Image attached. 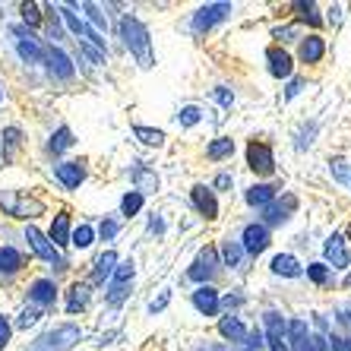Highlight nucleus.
<instances>
[{"instance_id": "nucleus-8", "label": "nucleus", "mask_w": 351, "mask_h": 351, "mask_svg": "<svg viewBox=\"0 0 351 351\" xmlns=\"http://www.w3.org/2000/svg\"><path fill=\"white\" fill-rule=\"evenodd\" d=\"M133 276H136V263H133V260L117 263L114 276H111V291H108V304H114V307H117V304L127 298V285L133 282Z\"/></svg>"}, {"instance_id": "nucleus-4", "label": "nucleus", "mask_w": 351, "mask_h": 351, "mask_svg": "<svg viewBox=\"0 0 351 351\" xmlns=\"http://www.w3.org/2000/svg\"><path fill=\"white\" fill-rule=\"evenodd\" d=\"M25 241H29V247H32V254H35V256H41L45 263H54L58 269H66V260L60 256V250H58L54 244H51L48 234H41V231L35 228V225H29V228H25Z\"/></svg>"}, {"instance_id": "nucleus-16", "label": "nucleus", "mask_w": 351, "mask_h": 351, "mask_svg": "<svg viewBox=\"0 0 351 351\" xmlns=\"http://www.w3.org/2000/svg\"><path fill=\"white\" fill-rule=\"evenodd\" d=\"M190 301H193V307L203 313V317H215V313H219V307H221V298H219V291H215L213 285H199L193 291V298H190Z\"/></svg>"}, {"instance_id": "nucleus-44", "label": "nucleus", "mask_w": 351, "mask_h": 351, "mask_svg": "<svg viewBox=\"0 0 351 351\" xmlns=\"http://www.w3.org/2000/svg\"><path fill=\"white\" fill-rule=\"evenodd\" d=\"M117 231H121V225H117L114 219H105L101 225H98V234L105 237V241H111V237H117Z\"/></svg>"}, {"instance_id": "nucleus-2", "label": "nucleus", "mask_w": 351, "mask_h": 351, "mask_svg": "<svg viewBox=\"0 0 351 351\" xmlns=\"http://www.w3.org/2000/svg\"><path fill=\"white\" fill-rule=\"evenodd\" d=\"M76 342H82V329L73 323H64V326L51 329L32 345V351H70Z\"/></svg>"}, {"instance_id": "nucleus-34", "label": "nucleus", "mask_w": 351, "mask_h": 351, "mask_svg": "<svg viewBox=\"0 0 351 351\" xmlns=\"http://www.w3.org/2000/svg\"><path fill=\"white\" fill-rule=\"evenodd\" d=\"M307 278H311L313 285H329L332 282V269H329L326 263H307Z\"/></svg>"}, {"instance_id": "nucleus-12", "label": "nucleus", "mask_w": 351, "mask_h": 351, "mask_svg": "<svg viewBox=\"0 0 351 351\" xmlns=\"http://www.w3.org/2000/svg\"><path fill=\"white\" fill-rule=\"evenodd\" d=\"M266 345H269L272 351H288V345H285V339H288V323L282 317H278L276 311H269L266 313Z\"/></svg>"}, {"instance_id": "nucleus-55", "label": "nucleus", "mask_w": 351, "mask_h": 351, "mask_svg": "<svg viewBox=\"0 0 351 351\" xmlns=\"http://www.w3.org/2000/svg\"><path fill=\"white\" fill-rule=\"evenodd\" d=\"M0 98H3V92H0Z\"/></svg>"}, {"instance_id": "nucleus-30", "label": "nucleus", "mask_w": 351, "mask_h": 351, "mask_svg": "<svg viewBox=\"0 0 351 351\" xmlns=\"http://www.w3.org/2000/svg\"><path fill=\"white\" fill-rule=\"evenodd\" d=\"M133 136L143 143V146H165V130H158V127H143V123H136L133 127Z\"/></svg>"}, {"instance_id": "nucleus-47", "label": "nucleus", "mask_w": 351, "mask_h": 351, "mask_svg": "<svg viewBox=\"0 0 351 351\" xmlns=\"http://www.w3.org/2000/svg\"><path fill=\"white\" fill-rule=\"evenodd\" d=\"M304 86H307V82H304V80H291V82H288V89H285V98H288V101H291V98H298V95H301V92H304Z\"/></svg>"}, {"instance_id": "nucleus-19", "label": "nucleus", "mask_w": 351, "mask_h": 351, "mask_svg": "<svg viewBox=\"0 0 351 351\" xmlns=\"http://www.w3.org/2000/svg\"><path fill=\"white\" fill-rule=\"evenodd\" d=\"M29 301L35 307H51V304L58 301V285L51 278H35L32 285H29Z\"/></svg>"}, {"instance_id": "nucleus-46", "label": "nucleus", "mask_w": 351, "mask_h": 351, "mask_svg": "<svg viewBox=\"0 0 351 351\" xmlns=\"http://www.w3.org/2000/svg\"><path fill=\"white\" fill-rule=\"evenodd\" d=\"M294 35H298V25H282V29H276V32H272V38H278V41H294Z\"/></svg>"}, {"instance_id": "nucleus-45", "label": "nucleus", "mask_w": 351, "mask_h": 351, "mask_svg": "<svg viewBox=\"0 0 351 351\" xmlns=\"http://www.w3.org/2000/svg\"><path fill=\"white\" fill-rule=\"evenodd\" d=\"M10 335H13V326H10V319L3 317V313H0V348H7Z\"/></svg>"}, {"instance_id": "nucleus-42", "label": "nucleus", "mask_w": 351, "mask_h": 351, "mask_svg": "<svg viewBox=\"0 0 351 351\" xmlns=\"http://www.w3.org/2000/svg\"><path fill=\"white\" fill-rule=\"evenodd\" d=\"M213 98L219 101L221 108H231V105H234V92H231L228 86H215V89H213Z\"/></svg>"}, {"instance_id": "nucleus-54", "label": "nucleus", "mask_w": 351, "mask_h": 351, "mask_svg": "<svg viewBox=\"0 0 351 351\" xmlns=\"http://www.w3.org/2000/svg\"><path fill=\"white\" fill-rule=\"evenodd\" d=\"M345 241H348V244H351V228H348V237H345Z\"/></svg>"}, {"instance_id": "nucleus-14", "label": "nucleus", "mask_w": 351, "mask_h": 351, "mask_svg": "<svg viewBox=\"0 0 351 351\" xmlns=\"http://www.w3.org/2000/svg\"><path fill=\"white\" fill-rule=\"evenodd\" d=\"M45 64H48V70L58 76V80H73V73H76L73 60L66 58L60 48H54V45H51V48H45Z\"/></svg>"}, {"instance_id": "nucleus-37", "label": "nucleus", "mask_w": 351, "mask_h": 351, "mask_svg": "<svg viewBox=\"0 0 351 351\" xmlns=\"http://www.w3.org/2000/svg\"><path fill=\"white\" fill-rule=\"evenodd\" d=\"M80 51L86 54V58L92 60V64H108V54H105V48H98V45H92V41H80Z\"/></svg>"}, {"instance_id": "nucleus-6", "label": "nucleus", "mask_w": 351, "mask_h": 351, "mask_svg": "<svg viewBox=\"0 0 351 351\" xmlns=\"http://www.w3.org/2000/svg\"><path fill=\"white\" fill-rule=\"evenodd\" d=\"M231 13H234V7H231V3H206V7H199V10L193 13V32H196V35L209 32L215 23L228 19Z\"/></svg>"}, {"instance_id": "nucleus-26", "label": "nucleus", "mask_w": 351, "mask_h": 351, "mask_svg": "<svg viewBox=\"0 0 351 351\" xmlns=\"http://www.w3.org/2000/svg\"><path fill=\"white\" fill-rule=\"evenodd\" d=\"M23 266H25V260L16 247H0V276H7V278L16 276Z\"/></svg>"}, {"instance_id": "nucleus-29", "label": "nucleus", "mask_w": 351, "mask_h": 351, "mask_svg": "<svg viewBox=\"0 0 351 351\" xmlns=\"http://www.w3.org/2000/svg\"><path fill=\"white\" fill-rule=\"evenodd\" d=\"M294 206H298L294 196H285V206L269 203L266 206V225H282V221H288V209H294Z\"/></svg>"}, {"instance_id": "nucleus-31", "label": "nucleus", "mask_w": 351, "mask_h": 351, "mask_svg": "<svg viewBox=\"0 0 351 351\" xmlns=\"http://www.w3.org/2000/svg\"><path fill=\"white\" fill-rule=\"evenodd\" d=\"M221 260H225L228 269H241V263H244V250H241V244L225 241V244H221Z\"/></svg>"}, {"instance_id": "nucleus-20", "label": "nucleus", "mask_w": 351, "mask_h": 351, "mask_svg": "<svg viewBox=\"0 0 351 351\" xmlns=\"http://www.w3.org/2000/svg\"><path fill=\"white\" fill-rule=\"evenodd\" d=\"M92 301V288L89 282H73L70 285V291H66V313H80L86 311Z\"/></svg>"}, {"instance_id": "nucleus-17", "label": "nucleus", "mask_w": 351, "mask_h": 351, "mask_svg": "<svg viewBox=\"0 0 351 351\" xmlns=\"http://www.w3.org/2000/svg\"><path fill=\"white\" fill-rule=\"evenodd\" d=\"M190 196H193V206L199 209V215H206L209 221L219 219V203H215L213 187H206V184H196V187L190 190Z\"/></svg>"}, {"instance_id": "nucleus-50", "label": "nucleus", "mask_w": 351, "mask_h": 351, "mask_svg": "<svg viewBox=\"0 0 351 351\" xmlns=\"http://www.w3.org/2000/svg\"><path fill=\"white\" fill-rule=\"evenodd\" d=\"M231 184H234V178H231V174H219V178H215V184H213V187H215V190H228Z\"/></svg>"}, {"instance_id": "nucleus-38", "label": "nucleus", "mask_w": 351, "mask_h": 351, "mask_svg": "<svg viewBox=\"0 0 351 351\" xmlns=\"http://www.w3.org/2000/svg\"><path fill=\"white\" fill-rule=\"evenodd\" d=\"M19 10H23V23L25 25H29V29H35V25H41V13H38V3H23V7H19Z\"/></svg>"}, {"instance_id": "nucleus-33", "label": "nucleus", "mask_w": 351, "mask_h": 351, "mask_svg": "<svg viewBox=\"0 0 351 351\" xmlns=\"http://www.w3.org/2000/svg\"><path fill=\"white\" fill-rule=\"evenodd\" d=\"M143 203H146V196L136 193V190H130V193H123L121 199V215H127V219H133V215L143 209Z\"/></svg>"}, {"instance_id": "nucleus-39", "label": "nucleus", "mask_w": 351, "mask_h": 351, "mask_svg": "<svg viewBox=\"0 0 351 351\" xmlns=\"http://www.w3.org/2000/svg\"><path fill=\"white\" fill-rule=\"evenodd\" d=\"M38 319H41V307H25V311L19 313L16 326H19V329H29V326H35Z\"/></svg>"}, {"instance_id": "nucleus-21", "label": "nucleus", "mask_w": 351, "mask_h": 351, "mask_svg": "<svg viewBox=\"0 0 351 351\" xmlns=\"http://www.w3.org/2000/svg\"><path fill=\"white\" fill-rule=\"evenodd\" d=\"M133 184H136V193H158V187H162V178H158L152 168H146V165H136L133 168Z\"/></svg>"}, {"instance_id": "nucleus-13", "label": "nucleus", "mask_w": 351, "mask_h": 351, "mask_svg": "<svg viewBox=\"0 0 351 351\" xmlns=\"http://www.w3.org/2000/svg\"><path fill=\"white\" fill-rule=\"evenodd\" d=\"M266 66H269V73L276 76V80H288V76L294 73V60H291V54H288L285 48H278V45L266 48Z\"/></svg>"}, {"instance_id": "nucleus-49", "label": "nucleus", "mask_w": 351, "mask_h": 351, "mask_svg": "<svg viewBox=\"0 0 351 351\" xmlns=\"http://www.w3.org/2000/svg\"><path fill=\"white\" fill-rule=\"evenodd\" d=\"M244 342H247V348H263V345H266V342H263V332H260V329H254V332H247Z\"/></svg>"}, {"instance_id": "nucleus-51", "label": "nucleus", "mask_w": 351, "mask_h": 351, "mask_svg": "<svg viewBox=\"0 0 351 351\" xmlns=\"http://www.w3.org/2000/svg\"><path fill=\"white\" fill-rule=\"evenodd\" d=\"M342 19V3H335L332 10H329V23H339Z\"/></svg>"}, {"instance_id": "nucleus-35", "label": "nucleus", "mask_w": 351, "mask_h": 351, "mask_svg": "<svg viewBox=\"0 0 351 351\" xmlns=\"http://www.w3.org/2000/svg\"><path fill=\"white\" fill-rule=\"evenodd\" d=\"M92 241H95V228H92V225H76L73 234H70V244L80 247V250L92 247Z\"/></svg>"}, {"instance_id": "nucleus-9", "label": "nucleus", "mask_w": 351, "mask_h": 351, "mask_svg": "<svg viewBox=\"0 0 351 351\" xmlns=\"http://www.w3.org/2000/svg\"><path fill=\"white\" fill-rule=\"evenodd\" d=\"M241 250L250 256H260L269 250V228L266 225H256V221H250L244 228V234H241Z\"/></svg>"}, {"instance_id": "nucleus-41", "label": "nucleus", "mask_w": 351, "mask_h": 351, "mask_svg": "<svg viewBox=\"0 0 351 351\" xmlns=\"http://www.w3.org/2000/svg\"><path fill=\"white\" fill-rule=\"evenodd\" d=\"M294 10L301 13L304 23H311V25H319V23H323V19L317 16V3H294Z\"/></svg>"}, {"instance_id": "nucleus-22", "label": "nucleus", "mask_w": 351, "mask_h": 351, "mask_svg": "<svg viewBox=\"0 0 351 351\" xmlns=\"http://www.w3.org/2000/svg\"><path fill=\"white\" fill-rule=\"evenodd\" d=\"M269 269H272V276L298 278L304 272V266L298 263V256H291V254H276L272 256V263H269Z\"/></svg>"}, {"instance_id": "nucleus-52", "label": "nucleus", "mask_w": 351, "mask_h": 351, "mask_svg": "<svg viewBox=\"0 0 351 351\" xmlns=\"http://www.w3.org/2000/svg\"><path fill=\"white\" fill-rule=\"evenodd\" d=\"M149 228L156 231V234H162V231H165V221L162 219H152V221H149Z\"/></svg>"}, {"instance_id": "nucleus-5", "label": "nucleus", "mask_w": 351, "mask_h": 351, "mask_svg": "<svg viewBox=\"0 0 351 351\" xmlns=\"http://www.w3.org/2000/svg\"><path fill=\"white\" fill-rule=\"evenodd\" d=\"M0 206H3L13 219H35V215L45 213V203H41V199L19 196V193H0Z\"/></svg>"}, {"instance_id": "nucleus-24", "label": "nucleus", "mask_w": 351, "mask_h": 351, "mask_svg": "<svg viewBox=\"0 0 351 351\" xmlns=\"http://www.w3.org/2000/svg\"><path fill=\"white\" fill-rule=\"evenodd\" d=\"M114 269H117V254L114 250H105V254L95 260V266H92V282H108V278L114 276Z\"/></svg>"}, {"instance_id": "nucleus-23", "label": "nucleus", "mask_w": 351, "mask_h": 351, "mask_svg": "<svg viewBox=\"0 0 351 351\" xmlns=\"http://www.w3.org/2000/svg\"><path fill=\"white\" fill-rule=\"evenodd\" d=\"M70 234H73V228H70V213H58L54 215V225H51L48 241L60 250V247L70 244Z\"/></svg>"}, {"instance_id": "nucleus-32", "label": "nucleus", "mask_w": 351, "mask_h": 351, "mask_svg": "<svg viewBox=\"0 0 351 351\" xmlns=\"http://www.w3.org/2000/svg\"><path fill=\"white\" fill-rule=\"evenodd\" d=\"M73 143H76L73 130H70V127H58V130H54V136H51V143H48V149H51V152H66Z\"/></svg>"}, {"instance_id": "nucleus-36", "label": "nucleus", "mask_w": 351, "mask_h": 351, "mask_svg": "<svg viewBox=\"0 0 351 351\" xmlns=\"http://www.w3.org/2000/svg\"><path fill=\"white\" fill-rule=\"evenodd\" d=\"M199 121H203V108H199V105H184L178 111V123H180V127H196Z\"/></svg>"}, {"instance_id": "nucleus-15", "label": "nucleus", "mask_w": 351, "mask_h": 351, "mask_svg": "<svg viewBox=\"0 0 351 351\" xmlns=\"http://www.w3.org/2000/svg\"><path fill=\"white\" fill-rule=\"evenodd\" d=\"M54 178H58L66 190H80V184L86 180V162H60V165H54Z\"/></svg>"}, {"instance_id": "nucleus-43", "label": "nucleus", "mask_w": 351, "mask_h": 351, "mask_svg": "<svg viewBox=\"0 0 351 351\" xmlns=\"http://www.w3.org/2000/svg\"><path fill=\"white\" fill-rule=\"evenodd\" d=\"M168 301H171V288H165V291L158 294V298H152V301H149V313L165 311V307H168Z\"/></svg>"}, {"instance_id": "nucleus-1", "label": "nucleus", "mask_w": 351, "mask_h": 351, "mask_svg": "<svg viewBox=\"0 0 351 351\" xmlns=\"http://www.w3.org/2000/svg\"><path fill=\"white\" fill-rule=\"evenodd\" d=\"M121 38L123 45L130 48V54L139 60V66H152L156 64V54H152V38H149V29L139 23L136 16H123L121 19Z\"/></svg>"}, {"instance_id": "nucleus-27", "label": "nucleus", "mask_w": 351, "mask_h": 351, "mask_svg": "<svg viewBox=\"0 0 351 351\" xmlns=\"http://www.w3.org/2000/svg\"><path fill=\"white\" fill-rule=\"evenodd\" d=\"M234 156V139L231 136H219L206 146V158L209 162H221V158H231Z\"/></svg>"}, {"instance_id": "nucleus-53", "label": "nucleus", "mask_w": 351, "mask_h": 351, "mask_svg": "<svg viewBox=\"0 0 351 351\" xmlns=\"http://www.w3.org/2000/svg\"><path fill=\"white\" fill-rule=\"evenodd\" d=\"M345 285H348V288H351V272H348V276H345Z\"/></svg>"}, {"instance_id": "nucleus-25", "label": "nucleus", "mask_w": 351, "mask_h": 351, "mask_svg": "<svg viewBox=\"0 0 351 351\" xmlns=\"http://www.w3.org/2000/svg\"><path fill=\"white\" fill-rule=\"evenodd\" d=\"M219 332H221V339H228V342H244L250 329H247L244 323L231 313V317H221L219 319Z\"/></svg>"}, {"instance_id": "nucleus-48", "label": "nucleus", "mask_w": 351, "mask_h": 351, "mask_svg": "<svg viewBox=\"0 0 351 351\" xmlns=\"http://www.w3.org/2000/svg\"><path fill=\"white\" fill-rule=\"evenodd\" d=\"M329 165H332L335 178H339V180H348V162H345V158H335V162H329Z\"/></svg>"}, {"instance_id": "nucleus-3", "label": "nucleus", "mask_w": 351, "mask_h": 351, "mask_svg": "<svg viewBox=\"0 0 351 351\" xmlns=\"http://www.w3.org/2000/svg\"><path fill=\"white\" fill-rule=\"evenodd\" d=\"M10 35H13V41H16V51H19V58H23L25 64H41V60H45L41 41L35 38L25 25H10Z\"/></svg>"}, {"instance_id": "nucleus-40", "label": "nucleus", "mask_w": 351, "mask_h": 351, "mask_svg": "<svg viewBox=\"0 0 351 351\" xmlns=\"http://www.w3.org/2000/svg\"><path fill=\"white\" fill-rule=\"evenodd\" d=\"M80 10H86V13H89V19L98 25V29H108V16L101 13V7H98V3H80Z\"/></svg>"}, {"instance_id": "nucleus-18", "label": "nucleus", "mask_w": 351, "mask_h": 351, "mask_svg": "<svg viewBox=\"0 0 351 351\" xmlns=\"http://www.w3.org/2000/svg\"><path fill=\"white\" fill-rule=\"evenodd\" d=\"M298 58H301V64H319V60L326 58V41L319 38L317 32L307 35V38H301V45H298Z\"/></svg>"}, {"instance_id": "nucleus-28", "label": "nucleus", "mask_w": 351, "mask_h": 351, "mask_svg": "<svg viewBox=\"0 0 351 351\" xmlns=\"http://www.w3.org/2000/svg\"><path fill=\"white\" fill-rule=\"evenodd\" d=\"M247 203L266 209L269 203H276V187H269V184H254V187L247 190Z\"/></svg>"}, {"instance_id": "nucleus-7", "label": "nucleus", "mask_w": 351, "mask_h": 351, "mask_svg": "<svg viewBox=\"0 0 351 351\" xmlns=\"http://www.w3.org/2000/svg\"><path fill=\"white\" fill-rule=\"evenodd\" d=\"M323 256H326L329 269H351V254H348V241L342 234H329L323 244Z\"/></svg>"}, {"instance_id": "nucleus-11", "label": "nucleus", "mask_w": 351, "mask_h": 351, "mask_svg": "<svg viewBox=\"0 0 351 351\" xmlns=\"http://www.w3.org/2000/svg\"><path fill=\"white\" fill-rule=\"evenodd\" d=\"M215 269H219V263H215V250L213 247H206V250H199V256H196L193 266L187 269V278H193V282H199V285H209V278H213Z\"/></svg>"}, {"instance_id": "nucleus-10", "label": "nucleus", "mask_w": 351, "mask_h": 351, "mask_svg": "<svg viewBox=\"0 0 351 351\" xmlns=\"http://www.w3.org/2000/svg\"><path fill=\"white\" fill-rule=\"evenodd\" d=\"M247 168L254 174H272L276 171V156H272V149L266 143H250L247 146Z\"/></svg>"}]
</instances>
